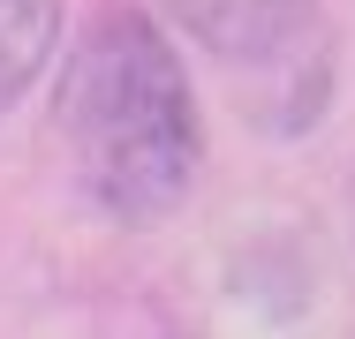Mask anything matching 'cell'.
<instances>
[{
    "label": "cell",
    "instance_id": "obj_1",
    "mask_svg": "<svg viewBox=\"0 0 355 339\" xmlns=\"http://www.w3.org/2000/svg\"><path fill=\"white\" fill-rule=\"evenodd\" d=\"M53 136L106 219L159 226L166 211H182L205 158V129L182 53L144 8H98L91 30H76L53 91Z\"/></svg>",
    "mask_w": 355,
    "mask_h": 339
},
{
    "label": "cell",
    "instance_id": "obj_3",
    "mask_svg": "<svg viewBox=\"0 0 355 339\" xmlns=\"http://www.w3.org/2000/svg\"><path fill=\"white\" fill-rule=\"evenodd\" d=\"M61 46V0H0V113L38 83Z\"/></svg>",
    "mask_w": 355,
    "mask_h": 339
},
{
    "label": "cell",
    "instance_id": "obj_2",
    "mask_svg": "<svg viewBox=\"0 0 355 339\" xmlns=\"http://www.w3.org/2000/svg\"><path fill=\"white\" fill-rule=\"evenodd\" d=\"M166 15L227 68H280L295 91V61H333L318 0H166Z\"/></svg>",
    "mask_w": 355,
    "mask_h": 339
}]
</instances>
